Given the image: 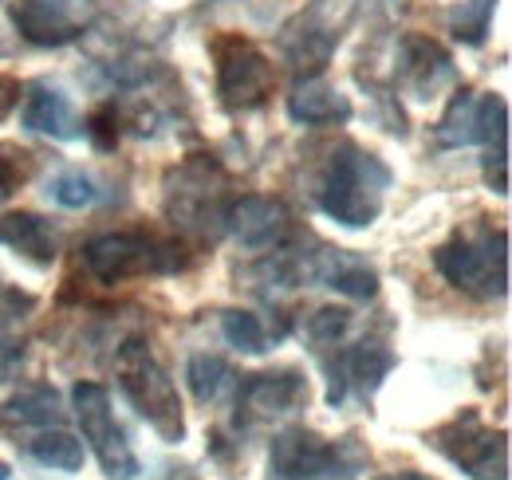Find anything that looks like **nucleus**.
<instances>
[{
    "label": "nucleus",
    "mask_w": 512,
    "mask_h": 480,
    "mask_svg": "<svg viewBox=\"0 0 512 480\" xmlns=\"http://www.w3.org/2000/svg\"><path fill=\"white\" fill-rule=\"evenodd\" d=\"M16 103H20V83L8 79V75H0V122L16 111Z\"/></svg>",
    "instance_id": "31"
},
{
    "label": "nucleus",
    "mask_w": 512,
    "mask_h": 480,
    "mask_svg": "<svg viewBox=\"0 0 512 480\" xmlns=\"http://www.w3.org/2000/svg\"><path fill=\"white\" fill-rule=\"evenodd\" d=\"M288 225H292V217H288L284 201H276V197L245 193V197L229 201V209H225V229L253 252L276 248L280 240L288 237Z\"/></svg>",
    "instance_id": "15"
},
{
    "label": "nucleus",
    "mask_w": 512,
    "mask_h": 480,
    "mask_svg": "<svg viewBox=\"0 0 512 480\" xmlns=\"http://www.w3.org/2000/svg\"><path fill=\"white\" fill-rule=\"evenodd\" d=\"M71 402H75V418H79V429H83V441H87L91 453L99 457L103 473L111 480L138 477V457H134V449H130L123 425L115 421L107 386H99V382H79V386L71 390Z\"/></svg>",
    "instance_id": "7"
},
{
    "label": "nucleus",
    "mask_w": 512,
    "mask_h": 480,
    "mask_svg": "<svg viewBox=\"0 0 512 480\" xmlns=\"http://www.w3.org/2000/svg\"><path fill=\"white\" fill-rule=\"evenodd\" d=\"M221 331H225V339H229L237 351H245V355L268 351V331H264V323L256 319L253 311H225Z\"/></svg>",
    "instance_id": "24"
},
{
    "label": "nucleus",
    "mask_w": 512,
    "mask_h": 480,
    "mask_svg": "<svg viewBox=\"0 0 512 480\" xmlns=\"http://www.w3.org/2000/svg\"><path fill=\"white\" fill-rule=\"evenodd\" d=\"M390 366H394V355H390L386 347H379V343H359V347H351V351L343 355V362H339V370H331L327 402H331V406L343 402V398H347V386H359L363 394H375L379 382L390 374Z\"/></svg>",
    "instance_id": "18"
},
{
    "label": "nucleus",
    "mask_w": 512,
    "mask_h": 480,
    "mask_svg": "<svg viewBox=\"0 0 512 480\" xmlns=\"http://www.w3.org/2000/svg\"><path fill=\"white\" fill-rule=\"evenodd\" d=\"M335 44H339V28L327 20V4H312L280 36L284 60L292 63L300 75H320L331 60V52H335Z\"/></svg>",
    "instance_id": "14"
},
{
    "label": "nucleus",
    "mask_w": 512,
    "mask_h": 480,
    "mask_svg": "<svg viewBox=\"0 0 512 480\" xmlns=\"http://www.w3.org/2000/svg\"><path fill=\"white\" fill-rule=\"evenodd\" d=\"M8 477H12V469H8L4 461H0V480H8Z\"/></svg>",
    "instance_id": "33"
},
{
    "label": "nucleus",
    "mask_w": 512,
    "mask_h": 480,
    "mask_svg": "<svg viewBox=\"0 0 512 480\" xmlns=\"http://www.w3.org/2000/svg\"><path fill=\"white\" fill-rule=\"evenodd\" d=\"M386 189H390V170L383 162L371 150L343 142L327 162V178L320 185V209L347 229H367L383 209Z\"/></svg>",
    "instance_id": "1"
},
{
    "label": "nucleus",
    "mask_w": 512,
    "mask_h": 480,
    "mask_svg": "<svg viewBox=\"0 0 512 480\" xmlns=\"http://www.w3.org/2000/svg\"><path fill=\"white\" fill-rule=\"evenodd\" d=\"M379 480H434V477H426V473H390V477H379Z\"/></svg>",
    "instance_id": "32"
},
{
    "label": "nucleus",
    "mask_w": 512,
    "mask_h": 480,
    "mask_svg": "<svg viewBox=\"0 0 512 480\" xmlns=\"http://www.w3.org/2000/svg\"><path fill=\"white\" fill-rule=\"evenodd\" d=\"M28 453L48 465V469H60V473H75L83 465V441L71 437L67 429H48V433H36L28 441Z\"/></svg>",
    "instance_id": "22"
},
{
    "label": "nucleus",
    "mask_w": 512,
    "mask_h": 480,
    "mask_svg": "<svg viewBox=\"0 0 512 480\" xmlns=\"http://www.w3.org/2000/svg\"><path fill=\"white\" fill-rule=\"evenodd\" d=\"M300 284H320L351 300H371L379 292V272L347 248H320L312 256H300Z\"/></svg>",
    "instance_id": "12"
},
{
    "label": "nucleus",
    "mask_w": 512,
    "mask_h": 480,
    "mask_svg": "<svg viewBox=\"0 0 512 480\" xmlns=\"http://www.w3.org/2000/svg\"><path fill=\"white\" fill-rule=\"evenodd\" d=\"M434 445L449 461L473 480H505L509 477V437L501 429H489L473 410L434 433Z\"/></svg>",
    "instance_id": "8"
},
{
    "label": "nucleus",
    "mask_w": 512,
    "mask_h": 480,
    "mask_svg": "<svg viewBox=\"0 0 512 480\" xmlns=\"http://www.w3.org/2000/svg\"><path fill=\"white\" fill-rule=\"evenodd\" d=\"M170 480H193V477H170Z\"/></svg>",
    "instance_id": "34"
},
{
    "label": "nucleus",
    "mask_w": 512,
    "mask_h": 480,
    "mask_svg": "<svg viewBox=\"0 0 512 480\" xmlns=\"http://www.w3.org/2000/svg\"><path fill=\"white\" fill-rule=\"evenodd\" d=\"M24 126L28 130H40V134H52V138H79V122L71 111V99H67L60 87H32L28 103H24Z\"/></svg>",
    "instance_id": "20"
},
{
    "label": "nucleus",
    "mask_w": 512,
    "mask_h": 480,
    "mask_svg": "<svg viewBox=\"0 0 512 480\" xmlns=\"http://www.w3.org/2000/svg\"><path fill=\"white\" fill-rule=\"evenodd\" d=\"M493 4L497 0H461V8H453V16H449L453 36L461 44H481L489 32V20H493Z\"/></svg>",
    "instance_id": "25"
},
{
    "label": "nucleus",
    "mask_w": 512,
    "mask_h": 480,
    "mask_svg": "<svg viewBox=\"0 0 512 480\" xmlns=\"http://www.w3.org/2000/svg\"><path fill=\"white\" fill-rule=\"evenodd\" d=\"M28 178V154L16 146H0V201H8Z\"/></svg>",
    "instance_id": "28"
},
{
    "label": "nucleus",
    "mask_w": 512,
    "mask_h": 480,
    "mask_svg": "<svg viewBox=\"0 0 512 480\" xmlns=\"http://www.w3.org/2000/svg\"><path fill=\"white\" fill-rule=\"evenodd\" d=\"M186 378H190V390L193 398L201 402V406H209V402H217L221 398V390L229 386V378H233V370H229V362L221 359V355H193L190 366H186Z\"/></svg>",
    "instance_id": "23"
},
{
    "label": "nucleus",
    "mask_w": 512,
    "mask_h": 480,
    "mask_svg": "<svg viewBox=\"0 0 512 480\" xmlns=\"http://www.w3.org/2000/svg\"><path fill=\"white\" fill-rule=\"evenodd\" d=\"M438 272L465 296L497 300L509 288V233H481V237H457L438 248L434 256Z\"/></svg>",
    "instance_id": "5"
},
{
    "label": "nucleus",
    "mask_w": 512,
    "mask_h": 480,
    "mask_svg": "<svg viewBox=\"0 0 512 480\" xmlns=\"http://www.w3.org/2000/svg\"><path fill=\"white\" fill-rule=\"evenodd\" d=\"M288 115L304 126H331V122L351 119V103L343 91L327 87L320 79H304L292 95H288Z\"/></svg>",
    "instance_id": "19"
},
{
    "label": "nucleus",
    "mask_w": 512,
    "mask_h": 480,
    "mask_svg": "<svg viewBox=\"0 0 512 480\" xmlns=\"http://www.w3.org/2000/svg\"><path fill=\"white\" fill-rule=\"evenodd\" d=\"M186 252L150 233H103L83 244V268L99 284H127L138 276H166L186 268Z\"/></svg>",
    "instance_id": "3"
},
{
    "label": "nucleus",
    "mask_w": 512,
    "mask_h": 480,
    "mask_svg": "<svg viewBox=\"0 0 512 480\" xmlns=\"http://www.w3.org/2000/svg\"><path fill=\"white\" fill-rule=\"evenodd\" d=\"M0 244L24 256L36 268H52L60 256V233L40 213H8L0 217Z\"/></svg>",
    "instance_id": "17"
},
{
    "label": "nucleus",
    "mask_w": 512,
    "mask_h": 480,
    "mask_svg": "<svg viewBox=\"0 0 512 480\" xmlns=\"http://www.w3.org/2000/svg\"><path fill=\"white\" fill-rule=\"evenodd\" d=\"M225 189L229 178L213 158H190L166 178V213L178 229L213 237L217 229H225V209H229Z\"/></svg>",
    "instance_id": "4"
},
{
    "label": "nucleus",
    "mask_w": 512,
    "mask_h": 480,
    "mask_svg": "<svg viewBox=\"0 0 512 480\" xmlns=\"http://www.w3.org/2000/svg\"><path fill=\"white\" fill-rule=\"evenodd\" d=\"M213 56H217V95L229 111H253L272 95L276 71H272L268 56L253 48L249 40L221 36L213 44Z\"/></svg>",
    "instance_id": "9"
},
{
    "label": "nucleus",
    "mask_w": 512,
    "mask_h": 480,
    "mask_svg": "<svg viewBox=\"0 0 512 480\" xmlns=\"http://www.w3.org/2000/svg\"><path fill=\"white\" fill-rule=\"evenodd\" d=\"M398 83L414 95V99H438V91L453 83V60L442 44H434L430 36H402L398 40Z\"/></svg>",
    "instance_id": "13"
},
{
    "label": "nucleus",
    "mask_w": 512,
    "mask_h": 480,
    "mask_svg": "<svg viewBox=\"0 0 512 480\" xmlns=\"http://www.w3.org/2000/svg\"><path fill=\"white\" fill-rule=\"evenodd\" d=\"M308 402V378L300 370H264V374H249L241 382L237 394V421L245 425H260V421L284 418L296 406Z\"/></svg>",
    "instance_id": "11"
},
{
    "label": "nucleus",
    "mask_w": 512,
    "mask_h": 480,
    "mask_svg": "<svg viewBox=\"0 0 512 480\" xmlns=\"http://www.w3.org/2000/svg\"><path fill=\"white\" fill-rule=\"evenodd\" d=\"M24 362V343L20 339H0V382H8Z\"/></svg>",
    "instance_id": "30"
},
{
    "label": "nucleus",
    "mask_w": 512,
    "mask_h": 480,
    "mask_svg": "<svg viewBox=\"0 0 512 480\" xmlns=\"http://www.w3.org/2000/svg\"><path fill=\"white\" fill-rule=\"evenodd\" d=\"M4 425H52L60 421V394L52 386H24L0 406Z\"/></svg>",
    "instance_id": "21"
},
{
    "label": "nucleus",
    "mask_w": 512,
    "mask_h": 480,
    "mask_svg": "<svg viewBox=\"0 0 512 480\" xmlns=\"http://www.w3.org/2000/svg\"><path fill=\"white\" fill-rule=\"evenodd\" d=\"M87 134H91V142L99 150H115V142H119V115H115V107H99L91 115V122H87Z\"/></svg>",
    "instance_id": "29"
},
{
    "label": "nucleus",
    "mask_w": 512,
    "mask_h": 480,
    "mask_svg": "<svg viewBox=\"0 0 512 480\" xmlns=\"http://www.w3.org/2000/svg\"><path fill=\"white\" fill-rule=\"evenodd\" d=\"M48 193H52V201L64 205V209H83V205H91V201L99 197V193H95V181L87 178V174H75V170L52 178Z\"/></svg>",
    "instance_id": "26"
},
{
    "label": "nucleus",
    "mask_w": 512,
    "mask_h": 480,
    "mask_svg": "<svg viewBox=\"0 0 512 480\" xmlns=\"http://www.w3.org/2000/svg\"><path fill=\"white\" fill-rule=\"evenodd\" d=\"M481 142L485 150L509 146V103L501 95H473L457 91L449 111L438 122V146L457 150Z\"/></svg>",
    "instance_id": "10"
},
{
    "label": "nucleus",
    "mask_w": 512,
    "mask_h": 480,
    "mask_svg": "<svg viewBox=\"0 0 512 480\" xmlns=\"http://www.w3.org/2000/svg\"><path fill=\"white\" fill-rule=\"evenodd\" d=\"M347 327H351V311H347V307H320V311L308 319V335H312V343H320V347L339 343V339L347 335Z\"/></svg>",
    "instance_id": "27"
},
{
    "label": "nucleus",
    "mask_w": 512,
    "mask_h": 480,
    "mask_svg": "<svg viewBox=\"0 0 512 480\" xmlns=\"http://www.w3.org/2000/svg\"><path fill=\"white\" fill-rule=\"evenodd\" d=\"M20 36L36 48H64L83 36V20L71 12L67 0H20L12 8Z\"/></svg>",
    "instance_id": "16"
},
{
    "label": "nucleus",
    "mask_w": 512,
    "mask_h": 480,
    "mask_svg": "<svg viewBox=\"0 0 512 480\" xmlns=\"http://www.w3.org/2000/svg\"><path fill=\"white\" fill-rule=\"evenodd\" d=\"M363 461L367 457L351 437L347 441H323L320 433H312L304 425H292V429L276 433L272 449H268L272 480H320L327 473H351Z\"/></svg>",
    "instance_id": "6"
},
{
    "label": "nucleus",
    "mask_w": 512,
    "mask_h": 480,
    "mask_svg": "<svg viewBox=\"0 0 512 480\" xmlns=\"http://www.w3.org/2000/svg\"><path fill=\"white\" fill-rule=\"evenodd\" d=\"M119 390L127 394V402L138 410V418L146 421L162 441L178 445L186 437V418H182V398L178 386L170 382L166 366L154 359L146 339H127L119 347Z\"/></svg>",
    "instance_id": "2"
}]
</instances>
